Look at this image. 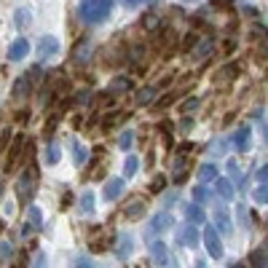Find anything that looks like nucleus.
I'll return each instance as SVG.
<instances>
[{
    "label": "nucleus",
    "instance_id": "1",
    "mask_svg": "<svg viewBox=\"0 0 268 268\" xmlns=\"http://www.w3.org/2000/svg\"><path fill=\"white\" fill-rule=\"evenodd\" d=\"M110 8H113V0H84L80 8H78V14L86 25H99V22L108 19Z\"/></svg>",
    "mask_w": 268,
    "mask_h": 268
},
{
    "label": "nucleus",
    "instance_id": "2",
    "mask_svg": "<svg viewBox=\"0 0 268 268\" xmlns=\"http://www.w3.org/2000/svg\"><path fill=\"white\" fill-rule=\"evenodd\" d=\"M35 185H38V169H35V164H30V169L19 177L16 182V196L19 201H30L35 196Z\"/></svg>",
    "mask_w": 268,
    "mask_h": 268
},
{
    "label": "nucleus",
    "instance_id": "3",
    "mask_svg": "<svg viewBox=\"0 0 268 268\" xmlns=\"http://www.w3.org/2000/svg\"><path fill=\"white\" fill-rule=\"evenodd\" d=\"M38 75H40V67H32L30 73L19 75L16 84H14V99H27L30 91H32V86H35V78H38Z\"/></svg>",
    "mask_w": 268,
    "mask_h": 268
},
{
    "label": "nucleus",
    "instance_id": "4",
    "mask_svg": "<svg viewBox=\"0 0 268 268\" xmlns=\"http://www.w3.org/2000/svg\"><path fill=\"white\" fill-rule=\"evenodd\" d=\"M204 247L209 252V258H223V241H220V234L215 225L204 228Z\"/></svg>",
    "mask_w": 268,
    "mask_h": 268
},
{
    "label": "nucleus",
    "instance_id": "5",
    "mask_svg": "<svg viewBox=\"0 0 268 268\" xmlns=\"http://www.w3.org/2000/svg\"><path fill=\"white\" fill-rule=\"evenodd\" d=\"M22 153H25V137L16 134L14 139H11V145H8V156H6V172H14L16 164H19V158Z\"/></svg>",
    "mask_w": 268,
    "mask_h": 268
},
{
    "label": "nucleus",
    "instance_id": "6",
    "mask_svg": "<svg viewBox=\"0 0 268 268\" xmlns=\"http://www.w3.org/2000/svg\"><path fill=\"white\" fill-rule=\"evenodd\" d=\"M174 225V217L169 215V212H158L153 220H150V236H153V234H164V231H169Z\"/></svg>",
    "mask_w": 268,
    "mask_h": 268
},
{
    "label": "nucleus",
    "instance_id": "7",
    "mask_svg": "<svg viewBox=\"0 0 268 268\" xmlns=\"http://www.w3.org/2000/svg\"><path fill=\"white\" fill-rule=\"evenodd\" d=\"M177 244H185V247H199V228H196V225H182L177 231Z\"/></svg>",
    "mask_w": 268,
    "mask_h": 268
},
{
    "label": "nucleus",
    "instance_id": "8",
    "mask_svg": "<svg viewBox=\"0 0 268 268\" xmlns=\"http://www.w3.org/2000/svg\"><path fill=\"white\" fill-rule=\"evenodd\" d=\"M27 54H30V43H27V38H19V40H14V43L8 46V59H11V62L25 59Z\"/></svg>",
    "mask_w": 268,
    "mask_h": 268
},
{
    "label": "nucleus",
    "instance_id": "9",
    "mask_svg": "<svg viewBox=\"0 0 268 268\" xmlns=\"http://www.w3.org/2000/svg\"><path fill=\"white\" fill-rule=\"evenodd\" d=\"M91 40H80L78 46H75V51H73V62L75 65H86L89 59H91Z\"/></svg>",
    "mask_w": 268,
    "mask_h": 268
},
{
    "label": "nucleus",
    "instance_id": "10",
    "mask_svg": "<svg viewBox=\"0 0 268 268\" xmlns=\"http://www.w3.org/2000/svg\"><path fill=\"white\" fill-rule=\"evenodd\" d=\"M56 51H59V40H56L54 35H46V38L40 40V46H38V56H40V59H46V56H51Z\"/></svg>",
    "mask_w": 268,
    "mask_h": 268
},
{
    "label": "nucleus",
    "instance_id": "11",
    "mask_svg": "<svg viewBox=\"0 0 268 268\" xmlns=\"http://www.w3.org/2000/svg\"><path fill=\"white\" fill-rule=\"evenodd\" d=\"M217 196L223 201H234L236 191H234V182H231L228 177H217Z\"/></svg>",
    "mask_w": 268,
    "mask_h": 268
},
{
    "label": "nucleus",
    "instance_id": "12",
    "mask_svg": "<svg viewBox=\"0 0 268 268\" xmlns=\"http://www.w3.org/2000/svg\"><path fill=\"white\" fill-rule=\"evenodd\" d=\"M150 260H153L156 265H167L169 263V252H167V247L161 241L150 244Z\"/></svg>",
    "mask_w": 268,
    "mask_h": 268
},
{
    "label": "nucleus",
    "instance_id": "13",
    "mask_svg": "<svg viewBox=\"0 0 268 268\" xmlns=\"http://www.w3.org/2000/svg\"><path fill=\"white\" fill-rule=\"evenodd\" d=\"M215 228H220L223 234H234V225H231V215H228V209L220 207L217 212H215Z\"/></svg>",
    "mask_w": 268,
    "mask_h": 268
},
{
    "label": "nucleus",
    "instance_id": "14",
    "mask_svg": "<svg viewBox=\"0 0 268 268\" xmlns=\"http://www.w3.org/2000/svg\"><path fill=\"white\" fill-rule=\"evenodd\" d=\"M121 193H123V180H121V177L108 180V185H105V199H108V201H115Z\"/></svg>",
    "mask_w": 268,
    "mask_h": 268
},
{
    "label": "nucleus",
    "instance_id": "15",
    "mask_svg": "<svg viewBox=\"0 0 268 268\" xmlns=\"http://www.w3.org/2000/svg\"><path fill=\"white\" fill-rule=\"evenodd\" d=\"M252 134H250V126H241V129L236 132V139H234V142H236V150H239V153H247V150L252 148V139H250Z\"/></svg>",
    "mask_w": 268,
    "mask_h": 268
},
{
    "label": "nucleus",
    "instance_id": "16",
    "mask_svg": "<svg viewBox=\"0 0 268 268\" xmlns=\"http://www.w3.org/2000/svg\"><path fill=\"white\" fill-rule=\"evenodd\" d=\"M132 252H134V239H132V236H121V239H118V247H115V258H118V260H126Z\"/></svg>",
    "mask_w": 268,
    "mask_h": 268
},
{
    "label": "nucleus",
    "instance_id": "17",
    "mask_svg": "<svg viewBox=\"0 0 268 268\" xmlns=\"http://www.w3.org/2000/svg\"><path fill=\"white\" fill-rule=\"evenodd\" d=\"M123 215L129 217V220H139V217L145 215V201H142V199H134V201H129V204L123 207Z\"/></svg>",
    "mask_w": 268,
    "mask_h": 268
},
{
    "label": "nucleus",
    "instance_id": "18",
    "mask_svg": "<svg viewBox=\"0 0 268 268\" xmlns=\"http://www.w3.org/2000/svg\"><path fill=\"white\" fill-rule=\"evenodd\" d=\"M185 215H188L191 220V225H204L207 223V212L199 207V204H191V207H185Z\"/></svg>",
    "mask_w": 268,
    "mask_h": 268
},
{
    "label": "nucleus",
    "instance_id": "19",
    "mask_svg": "<svg viewBox=\"0 0 268 268\" xmlns=\"http://www.w3.org/2000/svg\"><path fill=\"white\" fill-rule=\"evenodd\" d=\"M132 86H134V84H132V78H123V75H121V78H115V80H113L108 91H110V94H123V91H129Z\"/></svg>",
    "mask_w": 268,
    "mask_h": 268
},
{
    "label": "nucleus",
    "instance_id": "20",
    "mask_svg": "<svg viewBox=\"0 0 268 268\" xmlns=\"http://www.w3.org/2000/svg\"><path fill=\"white\" fill-rule=\"evenodd\" d=\"M153 99H156V89L153 86H145V89H139L137 94H134V102L137 105H150Z\"/></svg>",
    "mask_w": 268,
    "mask_h": 268
},
{
    "label": "nucleus",
    "instance_id": "21",
    "mask_svg": "<svg viewBox=\"0 0 268 268\" xmlns=\"http://www.w3.org/2000/svg\"><path fill=\"white\" fill-rule=\"evenodd\" d=\"M212 180H217V167L215 164H204L199 169V182H212Z\"/></svg>",
    "mask_w": 268,
    "mask_h": 268
},
{
    "label": "nucleus",
    "instance_id": "22",
    "mask_svg": "<svg viewBox=\"0 0 268 268\" xmlns=\"http://www.w3.org/2000/svg\"><path fill=\"white\" fill-rule=\"evenodd\" d=\"M78 209L84 215H89V212H94V193L91 191H86L84 196H80V201H78Z\"/></svg>",
    "mask_w": 268,
    "mask_h": 268
},
{
    "label": "nucleus",
    "instance_id": "23",
    "mask_svg": "<svg viewBox=\"0 0 268 268\" xmlns=\"http://www.w3.org/2000/svg\"><path fill=\"white\" fill-rule=\"evenodd\" d=\"M86 158H89L86 148L80 145V142H73V161H75V167H84V164H86Z\"/></svg>",
    "mask_w": 268,
    "mask_h": 268
},
{
    "label": "nucleus",
    "instance_id": "24",
    "mask_svg": "<svg viewBox=\"0 0 268 268\" xmlns=\"http://www.w3.org/2000/svg\"><path fill=\"white\" fill-rule=\"evenodd\" d=\"M16 27L19 30H25V27H30V22H32V14H30V8H19L16 11Z\"/></svg>",
    "mask_w": 268,
    "mask_h": 268
},
{
    "label": "nucleus",
    "instance_id": "25",
    "mask_svg": "<svg viewBox=\"0 0 268 268\" xmlns=\"http://www.w3.org/2000/svg\"><path fill=\"white\" fill-rule=\"evenodd\" d=\"M250 265H252V268H265V250H263V247L252 250V255H250Z\"/></svg>",
    "mask_w": 268,
    "mask_h": 268
},
{
    "label": "nucleus",
    "instance_id": "26",
    "mask_svg": "<svg viewBox=\"0 0 268 268\" xmlns=\"http://www.w3.org/2000/svg\"><path fill=\"white\" fill-rule=\"evenodd\" d=\"M27 215H30V225L40 231V228H43V215H40V209H38V207H30Z\"/></svg>",
    "mask_w": 268,
    "mask_h": 268
},
{
    "label": "nucleus",
    "instance_id": "27",
    "mask_svg": "<svg viewBox=\"0 0 268 268\" xmlns=\"http://www.w3.org/2000/svg\"><path fill=\"white\" fill-rule=\"evenodd\" d=\"M59 158H62L59 145H49V148H46V161H49V164H59Z\"/></svg>",
    "mask_w": 268,
    "mask_h": 268
},
{
    "label": "nucleus",
    "instance_id": "28",
    "mask_svg": "<svg viewBox=\"0 0 268 268\" xmlns=\"http://www.w3.org/2000/svg\"><path fill=\"white\" fill-rule=\"evenodd\" d=\"M137 169H139V158L129 156V158H126V164H123V174H126V177H132V174H137Z\"/></svg>",
    "mask_w": 268,
    "mask_h": 268
},
{
    "label": "nucleus",
    "instance_id": "29",
    "mask_svg": "<svg viewBox=\"0 0 268 268\" xmlns=\"http://www.w3.org/2000/svg\"><path fill=\"white\" fill-rule=\"evenodd\" d=\"M14 258V244L11 241H0V263H6Z\"/></svg>",
    "mask_w": 268,
    "mask_h": 268
},
{
    "label": "nucleus",
    "instance_id": "30",
    "mask_svg": "<svg viewBox=\"0 0 268 268\" xmlns=\"http://www.w3.org/2000/svg\"><path fill=\"white\" fill-rule=\"evenodd\" d=\"M228 172H231V177H234V182H244V174H241V167L236 164V161H228Z\"/></svg>",
    "mask_w": 268,
    "mask_h": 268
},
{
    "label": "nucleus",
    "instance_id": "31",
    "mask_svg": "<svg viewBox=\"0 0 268 268\" xmlns=\"http://www.w3.org/2000/svg\"><path fill=\"white\" fill-rule=\"evenodd\" d=\"M193 199H196V204H207L209 201V191L204 188V185H199V188H193Z\"/></svg>",
    "mask_w": 268,
    "mask_h": 268
},
{
    "label": "nucleus",
    "instance_id": "32",
    "mask_svg": "<svg viewBox=\"0 0 268 268\" xmlns=\"http://www.w3.org/2000/svg\"><path fill=\"white\" fill-rule=\"evenodd\" d=\"M158 25H161L158 14H145V19H142V27H145V30H156Z\"/></svg>",
    "mask_w": 268,
    "mask_h": 268
},
{
    "label": "nucleus",
    "instance_id": "33",
    "mask_svg": "<svg viewBox=\"0 0 268 268\" xmlns=\"http://www.w3.org/2000/svg\"><path fill=\"white\" fill-rule=\"evenodd\" d=\"M164 185H167V177H164V174H156V180L150 182V193H161V191H164Z\"/></svg>",
    "mask_w": 268,
    "mask_h": 268
},
{
    "label": "nucleus",
    "instance_id": "34",
    "mask_svg": "<svg viewBox=\"0 0 268 268\" xmlns=\"http://www.w3.org/2000/svg\"><path fill=\"white\" fill-rule=\"evenodd\" d=\"M70 268H94V263H91V258L78 255V258H73V265H70Z\"/></svg>",
    "mask_w": 268,
    "mask_h": 268
},
{
    "label": "nucleus",
    "instance_id": "35",
    "mask_svg": "<svg viewBox=\"0 0 268 268\" xmlns=\"http://www.w3.org/2000/svg\"><path fill=\"white\" fill-rule=\"evenodd\" d=\"M132 142H134V132H123V134H121V139H118V148L129 150V148H132Z\"/></svg>",
    "mask_w": 268,
    "mask_h": 268
},
{
    "label": "nucleus",
    "instance_id": "36",
    "mask_svg": "<svg viewBox=\"0 0 268 268\" xmlns=\"http://www.w3.org/2000/svg\"><path fill=\"white\" fill-rule=\"evenodd\" d=\"M32 268H49V258H46V252H35Z\"/></svg>",
    "mask_w": 268,
    "mask_h": 268
},
{
    "label": "nucleus",
    "instance_id": "37",
    "mask_svg": "<svg viewBox=\"0 0 268 268\" xmlns=\"http://www.w3.org/2000/svg\"><path fill=\"white\" fill-rule=\"evenodd\" d=\"M236 73H239V67H236V65H228V67H223V70L217 73V78H234Z\"/></svg>",
    "mask_w": 268,
    "mask_h": 268
},
{
    "label": "nucleus",
    "instance_id": "38",
    "mask_svg": "<svg viewBox=\"0 0 268 268\" xmlns=\"http://www.w3.org/2000/svg\"><path fill=\"white\" fill-rule=\"evenodd\" d=\"M255 201H258V204H265V201H268V191H265V185H258V191H255Z\"/></svg>",
    "mask_w": 268,
    "mask_h": 268
},
{
    "label": "nucleus",
    "instance_id": "39",
    "mask_svg": "<svg viewBox=\"0 0 268 268\" xmlns=\"http://www.w3.org/2000/svg\"><path fill=\"white\" fill-rule=\"evenodd\" d=\"M209 51H212V40H204L201 49H196V56H207Z\"/></svg>",
    "mask_w": 268,
    "mask_h": 268
},
{
    "label": "nucleus",
    "instance_id": "40",
    "mask_svg": "<svg viewBox=\"0 0 268 268\" xmlns=\"http://www.w3.org/2000/svg\"><path fill=\"white\" fill-rule=\"evenodd\" d=\"M196 108H199V99H196V97H191L188 102L182 105V110H185V113H191V110H196Z\"/></svg>",
    "mask_w": 268,
    "mask_h": 268
},
{
    "label": "nucleus",
    "instance_id": "41",
    "mask_svg": "<svg viewBox=\"0 0 268 268\" xmlns=\"http://www.w3.org/2000/svg\"><path fill=\"white\" fill-rule=\"evenodd\" d=\"M265 174H268V167L263 164V167L258 169V182H260V185H265Z\"/></svg>",
    "mask_w": 268,
    "mask_h": 268
},
{
    "label": "nucleus",
    "instance_id": "42",
    "mask_svg": "<svg viewBox=\"0 0 268 268\" xmlns=\"http://www.w3.org/2000/svg\"><path fill=\"white\" fill-rule=\"evenodd\" d=\"M8 139H11V129H6L3 137H0V148H6V145H8Z\"/></svg>",
    "mask_w": 268,
    "mask_h": 268
},
{
    "label": "nucleus",
    "instance_id": "43",
    "mask_svg": "<svg viewBox=\"0 0 268 268\" xmlns=\"http://www.w3.org/2000/svg\"><path fill=\"white\" fill-rule=\"evenodd\" d=\"M75 99H78V105H86V99H89V91H80V94H78Z\"/></svg>",
    "mask_w": 268,
    "mask_h": 268
},
{
    "label": "nucleus",
    "instance_id": "44",
    "mask_svg": "<svg viewBox=\"0 0 268 268\" xmlns=\"http://www.w3.org/2000/svg\"><path fill=\"white\" fill-rule=\"evenodd\" d=\"M196 40H199V38H196V35H188V40H185V49H191V46H193Z\"/></svg>",
    "mask_w": 268,
    "mask_h": 268
},
{
    "label": "nucleus",
    "instance_id": "45",
    "mask_svg": "<svg viewBox=\"0 0 268 268\" xmlns=\"http://www.w3.org/2000/svg\"><path fill=\"white\" fill-rule=\"evenodd\" d=\"M142 0H126V6H139Z\"/></svg>",
    "mask_w": 268,
    "mask_h": 268
},
{
    "label": "nucleus",
    "instance_id": "46",
    "mask_svg": "<svg viewBox=\"0 0 268 268\" xmlns=\"http://www.w3.org/2000/svg\"><path fill=\"white\" fill-rule=\"evenodd\" d=\"M234 268H250V265H247V263H236Z\"/></svg>",
    "mask_w": 268,
    "mask_h": 268
},
{
    "label": "nucleus",
    "instance_id": "47",
    "mask_svg": "<svg viewBox=\"0 0 268 268\" xmlns=\"http://www.w3.org/2000/svg\"><path fill=\"white\" fill-rule=\"evenodd\" d=\"M142 3H153V0H142Z\"/></svg>",
    "mask_w": 268,
    "mask_h": 268
},
{
    "label": "nucleus",
    "instance_id": "48",
    "mask_svg": "<svg viewBox=\"0 0 268 268\" xmlns=\"http://www.w3.org/2000/svg\"><path fill=\"white\" fill-rule=\"evenodd\" d=\"M0 191H3V185H0Z\"/></svg>",
    "mask_w": 268,
    "mask_h": 268
}]
</instances>
